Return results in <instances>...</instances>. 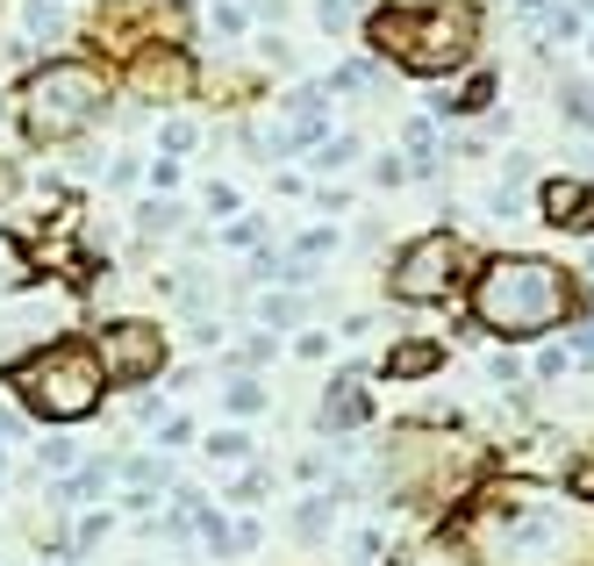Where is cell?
I'll list each match as a JSON object with an SVG mask.
<instances>
[{
    "label": "cell",
    "mask_w": 594,
    "mask_h": 566,
    "mask_svg": "<svg viewBox=\"0 0 594 566\" xmlns=\"http://www.w3.org/2000/svg\"><path fill=\"white\" fill-rule=\"evenodd\" d=\"M473 566H594V502L552 481H502L459 524Z\"/></svg>",
    "instance_id": "1"
},
{
    "label": "cell",
    "mask_w": 594,
    "mask_h": 566,
    "mask_svg": "<svg viewBox=\"0 0 594 566\" xmlns=\"http://www.w3.org/2000/svg\"><path fill=\"white\" fill-rule=\"evenodd\" d=\"M573 316V280L552 258H487L473 280V323L494 337H544Z\"/></svg>",
    "instance_id": "2"
},
{
    "label": "cell",
    "mask_w": 594,
    "mask_h": 566,
    "mask_svg": "<svg viewBox=\"0 0 594 566\" xmlns=\"http://www.w3.org/2000/svg\"><path fill=\"white\" fill-rule=\"evenodd\" d=\"M0 380H8L22 395V409L44 416V423H86L108 395L101 359H94V344H79V337H58V344H44V352H29V359H8Z\"/></svg>",
    "instance_id": "3"
},
{
    "label": "cell",
    "mask_w": 594,
    "mask_h": 566,
    "mask_svg": "<svg viewBox=\"0 0 594 566\" xmlns=\"http://www.w3.org/2000/svg\"><path fill=\"white\" fill-rule=\"evenodd\" d=\"M366 29H373V51L394 58V65L451 72V65L473 58L480 15H473V0H430V8H380Z\"/></svg>",
    "instance_id": "4"
},
{
    "label": "cell",
    "mask_w": 594,
    "mask_h": 566,
    "mask_svg": "<svg viewBox=\"0 0 594 566\" xmlns=\"http://www.w3.org/2000/svg\"><path fill=\"white\" fill-rule=\"evenodd\" d=\"M108 94L115 86H108V72L94 58H51V65H36L22 79L15 108H22V130L36 144H72L79 130H94L108 115Z\"/></svg>",
    "instance_id": "5"
},
{
    "label": "cell",
    "mask_w": 594,
    "mask_h": 566,
    "mask_svg": "<svg viewBox=\"0 0 594 566\" xmlns=\"http://www.w3.org/2000/svg\"><path fill=\"white\" fill-rule=\"evenodd\" d=\"M94 359H101L108 387H144V380L165 373V330L144 323V316H115V323L94 337Z\"/></svg>",
    "instance_id": "6"
},
{
    "label": "cell",
    "mask_w": 594,
    "mask_h": 566,
    "mask_svg": "<svg viewBox=\"0 0 594 566\" xmlns=\"http://www.w3.org/2000/svg\"><path fill=\"white\" fill-rule=\"evenodd\" d=\"M451 280H459V237H451V230H430V237L401 244L387 287H394V302H444Z\"/></svg>",
    "instance_id": "7"
},
{
    "label": "cell",
    "mask_w": 594,
    "mask_h": 566,
    "mask_svg": "<svg viewBox=\"0 0 594 566\" xmlns=\"http://www.w3.org/2000/svg\"><path fill=\"white\" fill-rule=\"evenodd\" d=\"M187 79H194V72H187L180 51H165V58L144 51V58H136V94H151V101H158V94H165V101H172V94H187Z\"/></svg>",
    "instance_id": "8"
},
{
    "label": "cell",
    "mask_w": 594,
    "mask_h": 566,
    "mask_svg": "<svg viewBox=\"0 0 594 566\" xmlns=\"http://www.w3.org/2000/svg\"><path fill=\"white\" fill-rule=\"evenodd\" d=\"M537 208H544V223L573 230V223H580V208H587V187H573V180H552V187L537 194Z\"/></svg>",
    "instance_id": "9"
},
{
    "label": "cell",
    "mask_w": 594,
    "mask_h": 566,
    "mask_svg": "<svg viewBox=\"0 0 594 566\" xmlns=\"http://www.w3.org/2000/svg\"><path fill=\"white\" fill-rule=\"evenodd\" d=\"M351 423H366V395H358V380H337L323 402V430H351Z\"/></svg>",
    "instance_id": "10"
},
{
    "label": "cell",
    "mask_w": 594,
    "mask_h": 566,
    "mask_svg": "<svg viewBox=\"0 0 594 566\" xmlns=\"http://www.w3.org/2000/svg\"><path fill=\"white\" fill-rule=\"evenodd\" d=\"M58 29H65V8H58V0H29V8H22V44H29V51Z\"/></svg>",
    "instance_id": "11"
},
{
    "label": "cell",
    "mask_w": 594,
    "mask_h": 566,
    "mask_svg": "<svg viewBox=\"0 0 594 566\" xmlns=\"http://www.w3.org/2000/svg\"><path fill=\"white\" fill-rule=\"evenodd\" d=\"M29 280H36V273H29V251H22V244L0 230V294H22Z\"/></svg>",
    "instance_id": "12"
},
{
    "label": "cell",
    "mask_w": 594,
    "mask_h": 566,
    "mask_svg": "<svg viewBox=\"0 0 594 566\" xmlns=\"http://www.w3.org/2000/svg\"><path fill=\"white\" fill-rule=\"evenodd\" d=\"M301 316H308L301 294H265V302H258V323L265 330H301Z\"/></svg>",
    "instance_id": "13"
},
{
    "label": "cell",
    "mask_w": 594,
    "mask_h": 566,
    "mask_svg": "<svg viewBox=\"0 0 594 566\" xmlns=\"http://www.w3.org/2000/svg\"><path fill=\"white\" fill-rule=\"evenodd\" d=\"M180 223H187L180 201H144V208H136V230H144V237H172Z\"/></svg>",
    "instance_id": "14"
},
{
    "label": "cell",
    "mask_w": 594,
    "mask_h": 566,
    "mask_svg": "<svg viewBox=\"0 0 594 566\" xmlns=\"http://www.w3.org/2000/svg\"><path fill=\"white\" fill-rule=\"evenodd\" d=\"M444 352L437 344H401V352H387V373H401V380H416V373H430Z\"/></svg>",
    "instance_id": "15"
},
{
    "label": "cell",
    "mask_w": 594,
    "mask_h": 566,
    "mask_svg": "<svg viewBox=\"0 0 594 566\" xmlns=\"http://www.w3.org/2000/svg\"><path fill=\"white\" fill-rule=\"evenodd\" d=\"M559 108H566V122L594 130V79H573V86H559Z\"/></svg>",
    "instance_id": "16"
},
{
    "label": "cell",
    "mask_w": 594,
    "mask_h": 566,
    "mask_svg": "<svg viewBox=\"0 0 594 566\" xmlns=\"http://www.w3.org/2000/svg\"><path fill=\"white\" fill-rule=\"evenodd\" d=\"M222 402H230V416H258V409H265V387H258L251 373H237V380H230V395H222Z\"/></svg>",
    "instance_id": "17"
},
{
    "label": "cell",
    "mask_w": 594,
    "mask_h": 566,
    "mask_svg": "<svg viewBox=\"0 0 594 566\" xmlns=\"http://www.w3.org/2000/svg\"><path fill=\"white\" fill-rule=\"evenodd\" d=\"M244 452H251V438H244V430H208V459H215V466L244 459Z\"/></svg>",
    "instance_id": "18"
},
{
    "label": "cell",
    "mask_w": 594,
    "mask_h": 566,
    "mask_svg": "<svg viewBox=\"0 0 594 566\" xmlns=\"http://www.w3.org/2000/svg\"><path fill=\"white\" fill-rule=\"evenodd\" d=\"M351 158H358V137H337V144H323V151H315V165L337 172V165H351Z\"/></svg>",
    "instance_id": "19"
},
{
    "label": "cell",
    "mask_w": 594,
    "mask_h": 566,
    "mask_svg": "<svg viewBox=\"0 0 594 566\" xmlns=\"http://www.w3.org/2000/svg\"><path fill=\"white\" fill-rule=\"evenodd\" d=\"M72 459H79L72 438H51V445H44V466H51V473H72Z\"/></svg>",
    "instance_id": "20"
},
{
    "label": "cell",
    "mask_w": 594,
    "mask_h": 566,
    "mask_svg": "<svg viewBox=\"0 0 594 566\" xmlns=\"http://www.w3.org/2000/svg\"><path fill=\"white\" fill-rule=\"evenodd\" d=\"M401 180H408V158H380V165H373V187H401Z\"/></svg>",
    "instance_id": "21"
},
{
    "label": "cell",
    "mask_w": 594,
    "mask_h": 566,
    "mask_svg": "<svg viewBox=\"0 0 594 566\" xmlns=\"http://www.w3.org/2000/svg\"><path fill=\"white\" fill-rule=\"evenodd\" d=\"M315 22H323V29H344V22H351V0H315Z\"/></svg>",
    "instance_id": "22"
},
{
    "label": "cell",
    "mask_w": 594,
    "mask_h": 566,
    "mask_svg": "<svg viewBox=\"0 0 594 566\" xmlns=\"http://www.w3.org/2000/svg\"><path fill=\"white\" fill-rule=\"evenodd\" d=\"M222 237H230V244H244V251H251V244L265 237V223H258V216H244V223H230V230H222Z\"/></svg>",
    "instance_id": "23"
},
{
    "label": "cell",
    "mask_w": 594,
    "mask_h": 566,
    "mask_svg": "<svg viewBox=\"0 0 594 566\" xmlns=\"http://www.w3.org/2000/svg\"><path fill=\"white\" fill-rule=\"evenodd\" d=\"M180 151H194V122H172L165 130V158H180Z\"/></svg>",
    "instance_id": "24"
},
{
    "label": "cell",
    "mask_w": 594,
    "mask_h": 566,
    "mask_svg": "<svg viewBox=\"0 0 594 566\" xmlns=\"http://www.w3.org/2000/svg\"><path fill=\"white\" fill-rule=\"evenodd\" d=\"M294 352H301V359H323L330 337H323V330H301V337H294Z\"/></svg>",
    "instance_id": "25"
},
{
    "label": "cell",
    "mask_w": 594,
    "mask_h": 566,
    "mask_svg": "<svg viewBox=\"0 0 594 566\" xmlns=\"http://www.w3.org/2000/svg\"><path fill=\"white\" fill-rule=\"evenodd\" d=\"M215 29H222V36H237V29H244V8H222V0H215Z\"/></svg>",
    "instance_id": "26"
},
{
    "label": "cell",
    "mask_w": 594,
    "mask_h": 566,
    "mask_svg": "<svg viewBox=\"0 0 594 566\" xmlns=\"http://www.w3.org/2000/svg\"><path fill=\"white\" fill-rule=\"evenodd\" d=\"M573 359H580V366H594V330H580V344H573Z\"/></svg>",
    "instance_id": "27"
},
{
    "label": "cell",
    "mask_w": 594,
    "mask_h": 566,
    "mask_svg": "<svg viewBox=\"0 0 594 566\" xmlns=\"http://www.w3.org/2000/svg\"><path fill=\"white\" fill-rule=\"evenodd\" d=\"M280 8H287V0H251V15H280Z\"/></svg>",
    "instance_id": "28"
},
{
    "label": "cell",
    "mask_w": 594,
    "mask_h": 566,
    "mask_svg": "<svg viewBox=\"0 0 594 566\" xmlns=\"http://www.w3.org/2000/svg\"><path fill=\"white\" fill-rule=\"evenodd\" d=\"M0 481H8V445H0Z\"/></svg>",
    "instance_id": "29"
},
{
    "label": "cell",
    "mask_w": 594,
    "mask_h": 566,
    "mask_svg": "<svg viewBox=\"0 0 594 566\" xmlns=\"http://www.w3.org/2000/svg\"><path fill=\"white\" fill-rule=\"evenodd\" d=\"M0 8H8V0H0Z\"/></svg>",
    "instance_id": "30"
}]
</instances>
